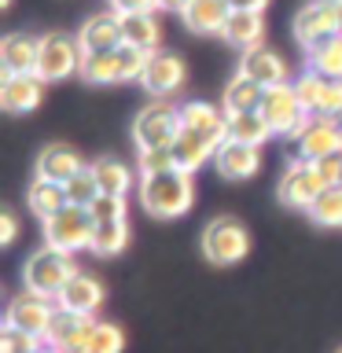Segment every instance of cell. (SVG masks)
<instances>
[{"mask_svg": "<svg viewBox=\"0 0 342 353\" xmlns=\"http://www.w3.org/2000/svg\"><path fill=\"white\" fill-rule=\"evenodd\" d=\"M195 173L184 170H165L154 176H140V206L159 221L184 217L195 203Z\"/></svg>", "mask_w": 342, "mask_h": 353, "instance_id": "cell-1", "label": "cell"}, {"mask_svg": "<svg viewBox=\"0 0 342 353\" xmlns=\"http://www.w3.org/2000/svg\"><path fill=\"white\" fill-rule=\"evenodd\" d=\"M77 272L81 269H77L74 254L55 250V247L44 243V247L33 250L26 258V265H22V287L33 291V294H44V298H59V291L74 280Z\"/></svg>", "mask_w": 342, "mask_h": 353, "instance_id": "cell-2", "label": "cell"}, {"mask_svg": "<svg viewBox=\"0 0 342 353\" xmlns=\"http://www.w3.org/2000/svg\"><path fill=\"white\" fill-rule=\"evenodd\" d=\"M151 52H140L132 44H121L114 52H96L85 55L81 63V77L88 85H118V81H140L143 66H148Z\"/></svg>", "mask_w": 342, "mask_h": 353, "instance_id": "cell-3", "label": "cell"}, {"mask_svg": "<svg viewBox=\"0 0 342 353\" xmlns=\"http://www.w3.org/2000/svg\"><path fill=\"white\" fill-rule=\"evenodd\" d=\"M287 140H291V162H320L342 151V121L309 114Z\"/></svg>", "mask_w": 342, "mask_h": 353, "instance_id": "cell-4", "label": "cell"}, {"mask_svg": "<svg viewBox=\"0 0 342 353\" xmlns=\"http://www.w3.org/2000/svg\"><path fill=\"white\" fill-rule=\"evenodd\" d=\"M92 232H96V217L88 206H63L59 214L44 217V243L66 254L92 247Z\"/></svg>", "mask_w": 342, "mask_h": 353, "instance_id": "cell-5", "label": "cell"}, {"mask_svg": "<svg viewBox=\"0 0 342 353\" xmlns=\"http://www.w3.org/2000/svg\"><path fill=\"white\" fill-rule=\"evenodd\" d=\"M85 52L77 37H66V33H44L41 37V52H37V77L44 85L52 81H66V77L81 74Z\"/></svg>", "mask_w": 342, "mask_h": 353, "instance_id": "cell-6", "label": "cell"}, {"mask_svg": "<svg viewBox=\"0 0 342 353\" xmlns=\"http://www.w3.org/2000/svg\"><path fill=\"white\" fill-rule=\"evenodd\" d=\"M203 254L210 265H236L250 254V232L236 217H214L203 228Z\"/></svg>", "mask_w": 342, "mask_h": 353, "instance_id": "cell-7", "label": "cell"}, {"mask_svg": "<svg viewBox=\"0 0 342 353\" xmlns=\"http://www.w3.org/2000/svg\"><path fill=\"white\" fill-rule=\"evenodd\" d=\"M342 33V0H309L294 15V41L302 48H316L328 37Z\"/></svg>", "mask_w": 342, "mask_h": 353, "instance_id": "cell-8", "label": "cell"}, {"mask_svg": "<svg viewBox=\"0 0 342 353\" xmlns=\"http://www.w3.org/2000/svg\"><path fill=\"white\" fill-rule=\"evenodd\" d=\"M181 132V107H173L170 99H154L137 114L132 121V140L140 148H170Z\"/></svg>", "mask_w": 342, "mask_h": 353, "instance_id": "cell-9", "label": "cell"}, {"mask_svg": "<svg viewBox=\"0 0 342 353\" xmlns=\"http://www.w3.org/2000/svg\"><path fill=\"white\" fill-rule=\"evenodd\" d=\"M55 298H44V294H33V291H22L8 302V313H4V327H19V331H30V335L44 339L52 327V316H55Z\"/></svg>", "mask_w": 342, "mask_h": 353, "instance_id": "cell-10", "label": "cell"}, {"mask_svg": "<svg viewBox=\"0 0 342 353\" xmlns=\"http://www.w3.org/2000/svg\"><path fill=\"white\" fill-rule=\"evenodd\" d=\"M184 77H188V66H184L181 55L159 48V52L148 55V66H143V74H140V88L151 92L154 99H170L173 92H181Z\"/></svg>", "mask_w": 342, "mask_h": 353, "instance_id": "cell-11", "label": "cell"}, {"mask_svg": "<svg viewBox=\"0 0 342 353\" xmlns=\"http://www.w3.org/2000/svg\"><path fill=\"white\" fill-rule=\"evenodd\" d=\"M261 118L272 125L276 137H291V132L302 125V121L309 118L302 99H298L294 85H276V88H265V99H261Z\"/></svg>", "mask_w": 342, "mask_h": 353, "instance_id": "cell-12", "label": "cell"}, {"mask_svg": "<svg viewBox=\"0 0 342 353\" xmlns=\"http://www.w3.org/2000/svg\"><path fill=\"white\" fill-rule=\"evenodd\" d=\"M324 192V181L316 176L313 162H291L280 176V184H276V195H280L283 206L291 210H309L320 199Z\"/></svg>", "mask_w": 342, "mask_h": 353, "instance_id": "cell-13", "label": "cell"}, {"mask_svg": "<svg viewBox=\"0 0 342 353\" xmlns=\"http://www.w3.org/2000/svg\"><path fill=\"white\" fill-rule=\"evenodd\" d=\"M181 129L221 148L228 140V114H225V107H214L206 99H188V103H181Z\"/></svg>", "mask_w": 342, "mask_h": 353, "instance_id": "cell-14", "label": "cell"}, {"mask_svg": "<svg viewBox=\"0 0 342 353\" xmlns=\"http://www.w3.org/2000/svg\"><path fill=\"white\" fill-rule=\"evenodd\" d=\"M77 44H81L85 55L121 48V44H125V33H121V15H118V11H99V15H88L85 26L77 30Z\"/></svg>", "mask_w": 342, "mask_h": 353, "instance_id": "cell-15", "label": "cell"}, {"mask_svg": "<svg viewBox=\"0 0 342 353\" xmlns=\"http://www.w3.org/2000/svg\"><path fill=\"white\" fill-rule=\"evenodd\" d=\"M243 77H250V81H258L261 88H276V85H287L291 81V74H287V59L280 52H269L261 44V48H250L239 55V70Z\"/></svg>", "mask_w": 342, "mask_h": 353, "instance_id": "cell-16", "label": "cell"}, {"mask_svg": "<svg viewBox=\"0 0 342 353\" xmlns=\"http://www.w3.org/2000/svg\"><path fill=\"white\" fill-rule=\"evenodd\" d=\"M44 99V81L37 74H4L0 81V107L8 114H30Z\"/></svg>", "mask_w": 342, "mask_h": 353, "instance_id": "cell-17", "label": "cell"}, {"mask_svg": "<svg viewBox=\"0 0 342 353\" xmlns=\"http://www.w3.org/2000/svg\"><path fill=\"white\" fill-rule=\"evenodd\" d=\"M214 170L225 176V181H250V176L261 170V151L250 148V143L225 140L214 154Z\"/></svg>", "mask_w": 342, "mask_h": 353, "instance_id": "cell-18", "label": "cell"}, {"mask_svg": "<svg viewBox=\"0 0 342 353\" xmlns=\"http://www.w3.org/2000/svg\"><path fill=\"white\" fill-rule=\"evenodd\" d=\"M37 176L41 181H55V184H70L77 173L85 170V159L77 154L74 148H66V143H48L41 154H37Z\"/></svg>", "mask_w": 342, "mask_h": 353, "instance_id": "cell-19", "label": "cell"}, {"mask_svg": "<svg viewBox=\"0 0 342 353\" xmlns=\"http://www.w3.org/2000/svg\"><path fill=\"white\" fill-rule=\"evenodd\" d=\"M55 305L70 309V313H81V316H96L99 305H103V283H99L96 276H88V272H77L74 280L59 291Z\"/></svg>", "mask_w": 342, "mask_h": 353, "instance_id": "cell-20", "label": "cell"}, {"mask_svg": "<svg viewBox=\"0 0 342 353\" xmlns=\"http://www.w3.org/2000/svg\"><path fill=\"white\" fill-rule=\"evenodd\" d=\"M37 52H41V37L8 33L0 41V66H4V74H37Z\"/></svg>", "mask_w": 342, "mask_h": 353, "instance_id": "cell-21", "label": "cell"}, {"mask_svg": "<svg viewBox=\"0 0 342 353\" xmlns=\"http://www.w3.org/2000/svg\"><path fill=\"white\" fill-rule=\"evenodd\" d=\"M232 15V4L228 0H192V4L184 8V26L192 33H203V37H221L225 33V22Z\"/></svg>", "mask_w": 342, "mask_h": 353, "instance_id": "cell-22", "label": "cell"}, {"mask_svg": "<svg viewBox=\"0 0 342 353\" xmlns=\"http://www.w3.org/2000/svg\"><path fill=\"white\" fill-rule=\"evenodd\" d=\"M221 37H225L232 48H239V52L261 48V41H265V11H232Z\"/></svg>", "mask_w": 342, "mask_h": 353, "instance_id": "cell-23", "label": "cell"}, {"mask_svg": "<svg viewBox=\"0 0 342 353\" xmlns=\"http://www.w3.org/2000/svg\"><path fill=\"white\" fill-rule=\"evenodd\" d=\"M88 324H92V316L70 313V309H55L52 327H48V335H44V342H48V350H74V346H85Z\"/></svg>", "mask_w": 342, "mask_h": 353, "instance_id": "cell-24", "label": "cell"}, {"mask_svg": "<svg viewBox=\"0 0 342 353\" xmlns=\"http://www.w3.org/2000/svg\"><path fill=\"white\" fill-rule=\"evenodd\" d=\"M170 151H173L177 170H184V173H195L199 165L214 162V154H217L214 143H206L203 137H195V132H188V129L177 132V140L170 143Z\"/></svg>", "mask_w": 342, "mask_h": 353, "instance_id": "cell-25", "label": "cell"}, {"mask_svg": "<svg viewBox=\"0 0 342 353\" xmlns=\"http://www.w3.org/2000/svg\"><path fill=\"white\" fill-rule=\"evenodd\" d=\"M121 33H125V44H132L140 52H159V44H162V26L154 19V11L121 15Z\"/></svg>", "mask_w": 342, "mask_h": 353, "instance_id": "cell-26", "label": "cell"}, {"mask_svg": "<svg viewBox=\"0 0 342 353\" xmlns=\"http://www.w3.org/2000/svg\"><path fill=\"white\" fill-rule=\"evenodd\" d=\"M261 99H265V88L258 81H250V77L236 74L225 88V114H254V110H261Z\"/></svg>", "mask_w": 342, "mask_h": 353, "instance_id": "cell-27", "label": "cell"}, {"mask_svg": "<svg viewBox=\"0 0 342 353\" xmlns=\"http://www.w3.org/2000/svg\"><path fill=\"white\" fill-rule=\"evenodd\" d=\"M26 203H30L33 214L44 221V217L59 214L63 206H70V199H66V184H55V181H41V176H33V181H30V192H26Z\"/></svg>", "mask_w": 342, "mask_h": 353, "instance_id": "cell-28", "label": "cell"}, {"mask_svg": "<svg viewBox=\"0 0 342 353\" xmlns=\"http://www.w3.org/2000/svg\"><path fill=\"white\" fill-rule=\"evenodd\" d=\"M129 247V221H96L92 232V250L96 258H118Z\"/></svg>", "mask_w": 342, "mask_h": 353, "instance_id": "cell-29", "label": "cell"}, {"mask_svg": "<svg viewBox=\"0 0 342 353\" xmlns=\"http://www.w3.org/2000/svg\"><path fill=\"white\" fill-rule=\"evenodd\" d=\"M269 137H276V132H272L269 121L261 118V110H254V114H228V140L261 148Z\"/></svg>", "mask_w": 342, "mask_h": 353, "instance_id": "cell-30", "label": "cell"}, {"mask_svg": "<svg viewBox=\"0 0 342 353\" xmlns=\"http://www.w3.org/2000/svg\"><path fill=\"white\" fill-rule=\"evenodd\" d=\"M92 173H96L99 192H103V195H129L132 173H129L125 162H118V159H110V154H103V159L92 162Z\"/></svg>", "mask_w": 342, "mask_h": 353, "instance_id": "cell-31", "label": "cell"}, {"mask_svg": "<svg viewBox=\"0 0 342 353\" xmlns=\"http://www.w3.org/2000/svg\"><path fill=\"white\" fill-rule=\"evenodd\" d=\"M309 70L328 77V81H342V33L309 48Z\"/></svg>", "mask_w": 342, "mask_h": 353, "instance_id": "cell-32", "label": "cell"}, {"mask_svg": "<svg viewBox=\"0 0 342 353\" xmlns=\"http://www.w3.org/2000/svg\"><path fill=\"white\" fill-rule=\"evenodd\" d=\"M85 350L88 353H121L125 350V331L110 320H92L85 335Z\"/></svg>", "mask_w": 342, "mask_h": 353, "instance_id": "cell-33", "label": "cell"}, {"mask_svg": "<svg viewBox=\"0 0 342 353\" xmlns=\"http://www.w3.org/2000/svg\"><path fill=\"white\" fill-rule=\"evenodd\" d=\"M320 228H342V188H324L320 199L305 210Z\"/></svg>", "mask_w": 342, "mask_h": 353, "instance_id": "cell-34", "label": "cell"}, {"mask_svg": "<svg viewBox=\"0 0 342 353\" xmlns=\"http://www.w3.org/2000/svg\"><path fill=\"white\" fill-rule=\"evenodd\" d=\"M99 195H103V192H99V181H96L92 165H85V170L66 184V199H70V206H92Z\"/></svg>", "mask_w": 342, "mask_h": 353, "instance_id": "cell-35", "label": "cell"}, {"mask_svg": "<svg viewBox=\"0 0 342 353\" xmlns=\"http://www.w3.org/2000/svg\"><path fill=\"white\" fill-rule=\"evenodd\" d=\"M48 342L30 335V331H19V327H4L0 331V353H44Z\"/></svg>", "mask_w": 342, "mask_h": 353, "instance_id": "cell-36", "label": "cell"}, {"mask_svg": "<svg viewBox=\"0 0 342 353\" xmlns=\"http://www.w3.org/2000/svg\"><path fill=\"white\" fill-rule=\"evenodd\" d=\"M165 170H177L170 148H140V176H154Z\"/></svg>", "mask_w": 342, "mask_h": 353, "instance_id": "cell-37", "label": "cell"}, {"mask_svg": "<svg viewBox=\"0 0 342 353\" xmlns=\"http://www.w3.org/2000/svg\"><path fill=\"white\" fill-rule=\"evenodd\" d=\"M324 81H328V77H320V74H313V70H305V74L294 81V92H298V99H302L305 114H313V110H316V99H320V92H324Z\"/></svg>", "mask_w": 342, "mask_h": 353, "instance_id": "cell-38", "label": "cell"}, {"mask_svg": "<svg viewBox=\"0 0 342 353\" xmlns=\"http://www.w3.org/2000/svg\"><path fill=\"white\" fill-rule=\"evenodd\" d=\"M88 210H92L96 221H125L129 203H125V195H99Z\"/></svg>", "mask_w": 342, "mask_h": 353, "instance_id": "cell-39", "label": "cell"}, {"mask_svg": "<svg viewBox=\"0 0 342 353\" xmlns=\"http://www.w3.org/2000/svg\"><path fill=\"white\" fill-rule=\"evenodd\" d=\"M316 176L324 181V188H342V151L339 154H328V159L313 162Z\"/></svg>", "mask_w": 342, "mask_h": 353, "instance_id": "cell-40", "label": "cell"}, {"mask_svg": "<svg viewBox=\"0 0 342 353\" xmlns=\"http://www.w3.org/2000/svg\"><path fill=\"white\" fill-rule=\"evenodd\" d=\"M110 11H118V15H140V11H159V0H110Z\"/></svg>", "mask_w": 342, "mask_h": 353, "instance_id": "cell-41", "label": "cell"}, {"mask_svg": "<svg viewBox=\"0 0 342 353\" xmlns=\"http://www.w3.org/2000/svg\"><path fill=\"white\" fill-rule=\"evenodd\" d=\"M15 236H19V217H15V210H4L0 214V243H15Z\"/></svg>", "mask_w": 342, "mask_h": 353, "instance_id": "cell-42", "label": "cell"}, {"mask_svg": "<svg viewBox=\"0 0 342 353\" xmlns=\"http://www.w3.org/2000/svg\"><path fill=\"white\" fill-rule=\"evenodd\" d=\"M232 11H265L269 8V0H228Z\"/></svg>", "mask_w": 342, "mask_h": 353, "instance_id": "cell-43", "label": "cell"}, {"mask_svg": "<svg viewBox=\"0 0 342 353\" xmlns=\"http://www.w3.org/2000/svg\"><path fill=\"white\" fill-rule=\"evenodd\" d=\"M188 4H192V0H159V11H177V15H184Z\"/></svg>", "mask_w": 342, "mask_h": 353, "instance_id": "cell-44", "label": "cell"}, {"mask_svg": "<svg viewBox=\"0 0 342 353\" xmlns=\"http://www.w3.org/2000/svg\"><path fill=\"white\" fill-rule=\"evenodd\" d=\"M59 353H88L85 346H74V350H59Z\"/></svg>", "mask_w": 342, "mask_h": 353, "instance_id": "cell-45", "label": "cell"}, {"mask_svg": "<svg viewBox=\"0 0 342 353\" xmlns=\"http://www.w3.org/2000/svg\"><path fill=\"white\" fill-rule=\"evenodd\" d=\"M0 8H11V0H0Z\"/></svg>", "mask_w": 342, "mask_h": 353, "instance_id": "cell-46", "label": "cell"}, {"mask_svg": "<svg viewBox=\"0 0 342 353\" xmlns=\"http://www.w3.org/2000/svg\"><path fill=\"white\" fill-rule=\"evenodd\" d=\"M44 353H59V350H44Z\"/></svg>", "mask_w": 342, "mask_h": 353, "instance_id": "cell-47", "label": "cell"}, {"mask_svg": "<svg viewBox=\"0 0 342 353\" xmlns=\"http://www.w3.org/2000/svg\"><path fill=\"white\" fill-rule=\"evenodd\" d=\"M339 353H342V350H339Z\"/></svg>", "mask_w": 342, "mask_h": 353, "instance_id": "cell-48", "label": "cell"}]
</instances>
